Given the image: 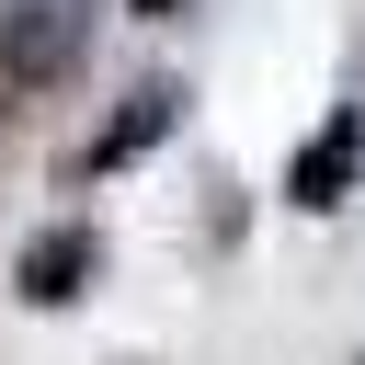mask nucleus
Segmentation results:
<instances>
[{
	"label": "nucleus",
	"instance_id": "2",
	"mask_svg": "<svg viewBox=\"0 0 365 365\" xmlns=\"http://www.w3.org/2000/svg\"><path fill=\"white\" fill-rule=\"evenodd\" d=\"M354 160H365V103H342L297 160H285V205H308V217H331L342 194H354Z\"/></svg>",
	"mask_w": 365,
	"mask_h": 365
},
{
	"label": "nucleus",
	"instance_id": "1",
	"mask_svg": "<svg viewBox=\"0 0 365 365\" xmlns=\"http://www.w3.org/2000/svg\"><path fill=\"white\" fill-rule=\"evenodd\" d=\"M91 57V0H0V114L57 91Z\"/></svg>",
	"mask_w": 365,
	"mask_h": 365
},
{
	"label": "nucleus",
	"instance_id": "4",
	"mask_svg": "<svg viewBox=\"0 0 365 365\" xmlns=\"http://www.w3.org/2000/svg\"><path fill=\"white\" fill-rule=\"evenodd\" d=\"M91 274H103V240H91V228H46V240H23V274H11V285H23L34 308H68Z\"/></svg>",
	"mask_w": 365,
	"mask_h": 365
},
{
	"label": "nucleus",
	"instance_id": "3",
	"mask_svg": "<svg viewBox=\"0 0 365 365\" xmlns=\"http://www.w3.org/2000/svg\"><path fill=\"white\" fill-rule=\"evenodd\" d=\"M171 114H182V91H171V80H137V91H125V114H114V125H103L68 171H80V182H91V171H125L148 137H171Z\"/></svg>",
	"mask_w": 365,
	"mask_h": 365
},
{
	"label": "nucleus",
	"instance_id": "5",
	"mask_svg": "<svg viewBox=\"0 0 365 365\" xmlns=\"http://www.w3.org/2000/svg\"><path fill=\"white\" fill-rule=\"evenodd\" d=\"M125 11H148V23H171V11H182V0H125Z\"/></svg>",
	"mask_w": 365,
	"mask_h": 365
}]
</instances>
